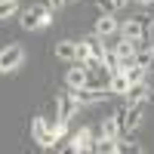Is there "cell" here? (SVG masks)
I'll return each mask as SVG.
<instances>
[{"label":"cell","mask_w":154,"mask_h":154,"mask_svg":"<svg viewBox=\"0 0 154 154\" xmlns=\"http://www.w3.org/2000/svg\"><path fill=\"white\" fill-rule=\"evenodd\" d=\"M53 22V9L40 6V3H31L28 9H22V28L25 31H40Z\"/></svg>","instance_id":"cell-1"},{"label":"cell","mask_w":154,"mask_h":154,"mask_svg":"<svg viewBox=\"0 0 154 154\" xmlns=\"http://www.w3.org/2000/svg\"><path fill=\"white\" fill-rule=\"evenodd\" d=\"M31 136H34V142L40 145V148H53V145H56V139H53V126H49L40 114L31 120Z\"/></svg>","instance_id":"cell-2"},{"label":"cell","mask_w":154,"mask_h":154,"mask_svg":"<svg viewBox=\"0 0 154 154\" xmlns=\"http://www.w3.org/2000/svg\"><path fill=\"white\" fill-rule=\"evenodd\" d=\"M22 62H25V49H22V46L12 43V46H6V49H0V71H3V74L16 71Z\"/></svg>","instance_id":"cell-3"},{"label":"cell","mask_w":154,"mask_h":154,"mask_svg":"<svg viewBox=\"0 0 154 154\" xmlns=\"http://www.w3.org/2000/svg\"><path fill=\"white\" fill-rule=\"evenodd\" d=\"M77 108L80 105H77V99L71 96V89H65V93L56 96V120H71Z\"/></svg>","instance_id":"cell-4"},{"label":"cell","mask_w":154,"mask_h":154,"mask_svg":"<svg viewBox=\"0 0 154 154\" xmlns=\"http://www.w3.org/2000/svg\"><path fill=\"white\" fill-rule=\"evenodd\" d=\"M71 89V86H68ZM111 93V89H96V86H77V89H71V96L77 99V105H93V102H102Z\"/></svg>","instance_id":"cell-5"},{"label":"cell","mask_w":154,"mask_h":154,"mask_svg":"<svg viewBox=\"0 0 154 154\" xmlns=\"http://www.w3.org/2000/svg\"><path fill=\"white\" fill-rule=\"evenodd\" d=\"M151 99H154V93H151V86L145 80H136L126 89V102H151Z\"/></svg>","instance_id":"cell-6"},{"label":"cell","mask_w":154,"mask_h":154,"mask_svg":"<svg viewBox=\"0 0 154 154\" xmlns=\"http://www.w3.org/2000/svg\"><path fill=\"white\" fill-rule=\"evenodd\" d=\"M117 28H120V22L114 19V12H102V19L96 22V34L105 40V37H111V34H117Z\"/></svg>","instance_id":"cell-7"},{"label":"cell","mask_w":154,"mask_h":154,"mask_svg":"<svg viewBox=\"0 0 154 154\" xmlns=\"http://www.w3.org/2000/svg\"><path fill=\"white\" fill-rule=\"evenodd\" d=\"M145 117V102H130L126 105V133H133Z\"/></svg>","instance_id":"cell-8"},{"label":"cell","mask_w":154,"mask_h":154,"mask_svg":"<svg viewBox=\"0 0 154 154\" xmlns=\"http://www.w3.org/2000/svg\"><path fill=\"white\" fill-rule=\"evenodd\" d=\"M120 34L126 37V40H142V34H145V28H142V16H136V19H126L123 25H120Z\"/></svg>","instance_id":"cell-9"},{"label":"cell","mask_w":154,"mask_h":154,"mask_svg":"<svg viewBox=\"0 0 154 154\" xmlns=\"http://www.w3.org/2000/svg\"><path fill=\"white\" fill-rule=\"evenodd\" d=\"M89 145H93V133L83 126V130H77V133L71 136V142H68L65 148H68V151H89Z\"/></svg>","instance_id":"cell-10"},{"label":"cell","mask_w":154,"mask_h":154,"mask_svg":"<svg viewBox=\"0 0 154 154\" xmlns=\"http://www.w3.org/2000/svg\"><path fill=\"white\" fill-rule=\"evenodd\" d=\"M68 86L71 89H77V86H86V68L80 65V62H74V68H68Z\"/></svg>","instance_id":"cell-11"},{"label":"cell","mask_w":154,"mask_h":154,"mask_svg":"<svg viewBox=\"0 0 154 154\" xmlns=\"http://www.w3.org/2000/svg\"><path fill=\"white\" fill-rule=\"evenodd\" d=\"M56 56H59L62 62H77V43H74V40L56 43Z\"/></svg>","instance_id":"cell-12"},{"label":"cell","mask_w":154,"mask_h":154,"mask_svg":"<svg viewBox=\"0 0 154 154\" xmlns=\"http://www.w3.org/2000/svg\"><path fill=\"white\" fill-rule=\"evenodd\" d=\"M108 89H111V93H117V96H126V89H130V77H126L123 71L111 74V83H108Z\"/></svg>","instance_id":"cell-13"},{"label":"cell","mask_w":154,"mask_h":154,"mask_svg":"<svg viewBox=\"0 0 154 154\" xmlns=\"http://www.w3.org/2000/svg\"><path fill=\"white\" fill-rule=\"evenodd\" d=\"M89 151H96V154H111V151H117V139H105V136H99L93 145H89Z\"/></svg>","instance_id":"cell-14"},{"label":"cell","mask_w":154,"mask_h":154,"mask_svg":"<svg viewBox=\"0 0 154 154\" xmlns=\"http://www.w3.org/2000/svg\"><path fill=\"white\" fill-rule=\"evenodd\" d=\"M102 136L105 139H120V126H117V117H114V114L102 120Z\"/></svg>","instance_id":"cell-15"},{"label":"cell","mask_w":154,"mask_h":154,"mask_svg":"<svg viewBox=\"0 0 154 154\" xmlns=\"http://www.w3.org/2000/svg\"><path fill=\"white\" fill-rule=\"evenodd\" d=\"M123 74L130 77V83H136V80H145V74H148V68H142L139 62H133L130 68H123Z\"/></svg>","instance_id":"cell-16"},{"label":"cell","mask_w":154,"mask_h":154,"mask_svg":"<svg viewBox=\"0 0 154 154\" xmlns=\"http://www.w3.org/2000/svg\"><path fill=\"white\" fill-rule=\"evenodd\" d=\"M16 12H19V3H16V0H0V22L12 19Z\"/></svg>","instance_id":"cell-17"},{"label":"cell","mask_w":154,"mask_h":154,"mask_svg":"<svg viewBox=\"0 0 154 154\" xmlns=\"http://www.w3.org/2000/svg\"><path fill=\"white\" fill-rule=\"evenodd\" d=\"M86 59H89V46H86V40H80V43H77V62L83 65Z\"/></svg>","instance_id":"cell-18"},{"label":"cell","mask_w":154,"mask_h":154,"mask_svg":"<svg viewBox=\"0 0 154 154\" xmlns=\"http://www.w3.org/2000/svg\"><path fill=\"white\" fill-rule=\"evenodd\" d=\"M96 6L102 9V12H114L117 6H114V0H96Z\"/></svg>","instance_id":"cell-19"},{"label":"cell","mask_w":154,"mask_h":154,"mask_svg":"<svg viewBox=\"0 0 154 154\" xmlns=\"http://www.w3.org/2000/svg\"><path fill=\"white\" fill-rule=\"evenodd\" d=\"M65 3H68V0H49V9H62Z\"/></svg>","instance_id":"cell-20"},{"label":"cell","mask_w":154,"mask_h":154,"mask_svg":"<svg viewBox=\"0 0 154 154\" xmlns=\"http://www.w3.org/2000/svg\"><path fill=\"white\" fill-rule=\"evenodd\" d=\"M126 3H130V0H114V6H117V9H120V6H126Z\"/></svg>","instance_id":"cell-21"},{"label":"cell","mask_w":154,"mask_h":154,"mask_svg":"<svg viewBox=\"0 0 154 154\" xmlns=\"http://www.w3.org/2000/svg\"><path fill=\"white\" fill-rule=\"evenodd\" d=\"M136 3H139V6H151L154 0H136Z\"/></svg>","instance_id":"cell-22"}]
</instances>
